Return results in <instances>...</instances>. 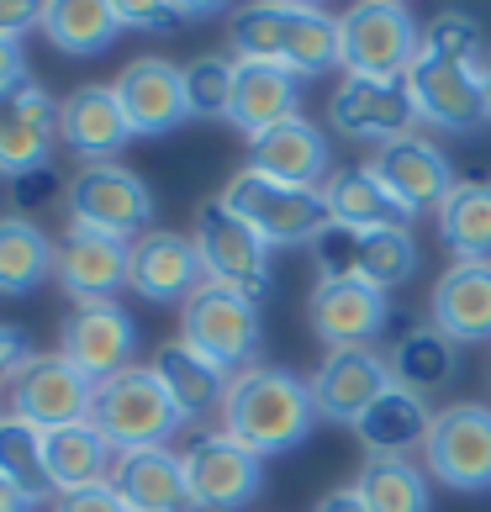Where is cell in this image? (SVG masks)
I'll use <instances>...</instances> for the list:
<instances>
[{
  "mask_svg": "<svg viewBox=\"0 0 491 512\" xmlns=\"http://www.w3.org/2000/svg\"><path fill=\"white\" fill-rule=\"evenodd\" d=\"M317 280H365L375 291H391L418 270V243L407 227H328L312 243Z\"/></svg>",
  "mask_w": 491,
  "mask_h": 512,
  "instance_id": "obj_8",
  "label": "cell"
},
{
  "mask_svg": "<svg viewBox=\"0 0 491 512\" xmlns=\"http://www.w3.org/2000/svg\"><path fill=\"white\" fill-rule=\"evenodd\" d=\"M27 365V338L0 322V386H11V375Z\"/></svg>",
  "mask_w": 491,
  "mask_h": 512,
  "instance_id": "obj_42",
  "label": "cell"
},
{
  "mask_svg": "<svg viewBox=\"0 0 491 512\" xmlns=\"http://www.w3.org/2000/svg\"><path fill=\"white\" fill-rule=\"evenodd\" d=\"M386 365H391V386L412 396H439L460 375V344H449L439 328H412L407 338H396Z\"/></svg>",
  "mask_w": 491,
  "mask_h": 512,
  "instance_id": "obj_33",
  "label": "cell"
},
{
  "mask_svg": "<svg viewBox=\"0 0 491 512\" xmlns=\"http://www.w3.org/2000/svg\"><path fill=\"white\" fill-rule=\"evenodd\" d=\"M0 491H6V486H0Z\"/></svg>",
  "mask_w": 491,
  "mask_h": 512,
  "instance_id": "obj_48",
  "label": "cell"
},
{
  "mask_svg": "<svg viewBox=\"0 0 491 512\" xmlns=\"http://www.w3.org/2000/svg\"><path fill=\"white\" fill-rule=\"evenodd\" d=\"M233 53L243 64H275L307 80L338 64V16L301 0H264V6L238 11L233 22Z\"/></svg>",
  "mask_w": 491,
  "mask_h": 512,
  "instance_id": "obj_3",
  "label": "cell"
},
{
  "mask_svg": "<svg viewBox=\"0 0 491 512\" xmlns=\"http://www.w3.org/2000/svg\"><path fill=\"white\" fill-rule=\"evenodd\" d=\"M307 322L333 354L338 349H365L370 338L386 333L391 296L365 286V280H317V291L307 301Z\"/></svg>",
  "mask_w": 491,
  "mask_h": 512,
  "instance_id": "obj_18",
  "label": "cell"
},
{
  "mask_svg": "<svg viewBox=\"0 0 491 512\" xmlns=\"http://www.w3.org/2000/svg\"><path fill=\"white\" fill-rule=\"evenodd\" d=\"M249 169H259V175H270L280 185H296V191H323L333 175V154H328V138L307 117H291L249 138Z\"/></svg>",
  "mask_w": 491,
  "mask_h": 512,
  "instance_id": "obj_23",
  "label": "cell"
},
{
  "mask_svg": "<svg viewBox=\"0 0 491 512\" xmlns=\"http://www.w3.org/2000/svg\"><path fill=\"white\" fill-rule=\"evenodd\" d=\"M111 460L117 449L90 423H69V428H53L43 433V476H48V491H85V486H101L111 476Z\"/></svg>",
  "mask_w": 491,
  "mask_h": 512,
  "instance_id": "obj_29",
  "label": "cell"
},
{
  "mask_svg": "<svg viewBox=\"0 0 491 512\" xmlns=\"http://www.w3.org/2000/svg\"><path fill=\"white\" fill-rule=\"evenodd\" d=\"M428 476L449 491H491V407H439L423 439Z\"/></svg>",
  "mask_w": 491,
  "mask_h": 512,
  "instance_id": "obj_11",
  "label": "cell"
},
{
  "mask_svg": "<svg viewBox=\"0 0 491 512\" xmlns=\"http://www.w3.org/2000/svg\"><path fill=\"white\" fill-rule=\"evenodd\" d=\"M53 191H59V175H53V169H32V175H22V180H16V196H22V201H48Z\"/></svg>",
  "mask_w": 491,
  "mask_h": 512,
  "instance_id": "obj_44",
  "label": "cell"
},
{
  "mask_svg": "<svg viewBox=\"0 0 491 512\" xmlns=\"http://www.w3.org/2000/svg\"><path fill=\"white\" fill-rule=\"evenodd\" d=\"M180 344H191L196 354H206L217 370H228V375L254 370L259 354H264L259 301L206 280V286L180 307Z\"/></svg>",
  "mask_w": 491,
  "mask_h": 512,
  "instance_id": "obj_5",
  "label": "cell"
},
{
  "mask_svg": "<svg viewBox=\"0 0 491 512\" xmlns=\"http://www.w3.org/2000/svg\"><path fill=\"white\" fill-rule=\"evenodd\" d=\"M312 512H365V502L354 497V486H349V491H333V497H323Z\"/></svg>",
  "mask_w": 491,
  "mask_h": 512,
  "instance_id": "obj_45",
  "label": "cell"
},
{
  "mask_svg": "<svg viewBox=\"0 0 491 512\" xmlns=\"http://www.w3.org/2000/svg\"><path fill=\"white\" fill-rule=\"evenodd\" d=\"M0 417H6V412H0Z\"/></svg>",
  "mask_w": 491,
  "mask_h": 512,
  "instance_id": "obj_49",
  "label": "cell"
},
{
  "mask_svg": "<svg viewBox=\"0 0 491 512\" xmlns=\"http://www.w3.org/2000/svg\"><path fill=\"white\" fill-rule=\"evenodd\" d=\"M333 127L354 143H396L407 138L418 111H412V96L402 80H365V74H344V85L333 90L328 101Z\"/></svg>",
  "mask_w": 491,
  "mask_h": 512,
  "instance_id": "obj_17",
  "label": "cell"
},
{
  "mask_svg": "<svg viewBox=\"0 0 491 512\" xmlns=\"http://www.w3.org/2000/svg\"><path fill=\"white\" fill-rule=\"evenodd\" d=\"M370 175L386 185V196L402 206L407 217H423V212H439V201L455 191V164L439 143L418 138V132H407V138H396L386 148H375L370 159Z\"/></svg>",
  "mask_w": 491,
  "mask_h": 512,
  "instance_id": "obj_14",
  "label": "cell"
},
{
  "mask_svg": "<svg viewBox=\"0 0 491 512\" xmlns=\"http://www.w3.org/2000/svg\"><path fill=\"white\" fill-rule=\"evenodd\" d=\"M428 423H433V412H428L423 396L391 386L381 402L354 423V433H360V444H365L370 460H407V449H423Z\"/></svg>",
  "mask_w": 491,
  "mask_h": 512,
  "instance_id": "obj_30",
  "label": "cell"
},
{
  "mask_svg": "<svg viewBox=\"0 0 491 512\" xmlns=\"http://www.w3.org/2000/svg\"><path fill=\"white\" fill-rule=\"evenodd\" d=\"M53 243L37 222L27 217H0V296H27L53 275Z\"/></svg>",
  "mask_w": 491,
  "mask_h": 512,
  "instance_id": "obj_35",
  "label": "cell"
},
{
  "mask_svg": "<svg viewBox=\"0 0 491 512\" xmlns=\"http://www.w3.org/2000/svg\"><path fill=\"white\" fill-rule=\"evenodd\" d=\"M69 222L111 238L154 233V191L122 164H85L69 180Z\"/></svg>",
  "mask_w": 491,
  "mask_h": 512,
  "instance_id": "obj_12",
  "label": "cell"
},
{
  "mask_svg": "<svg viewBox=\"0 0 491 512\" xmlns=\"http://www.w3.org/2000/svg\"><path fill=\"white\" fill-rule=\"evenodd\" d=\"M439 238L455 259L491 264V180H460L439 201Z\"/></svg>",
  "mask_w": 491,
  "mask_h": 512,
  "instance_id": "obj_34",
  "label": "cell"
},
{
  "mask_svg": "<svg viewBox=\"0 0 491 512\" xmlns=\"http://www.w3.org/2000/svg\"><path fill=\"white\" fill-rule=\"evenodd\" d=\"M433 328L449 344H491V264L455 259L433 286Z\"/></svg>",
  "mask_w": 491,
  "mask_h": 512,
  "instance_id": "obj_26",
  "label": "cell"
},
{
  "mask_svg": "<svg viewBox=\"0 0 491 512\" xmlns=\"http://www.w3.org/2000/svg\"><path fill=\"white\" fill-rule=\"evenodd\" d=\"M59 143V101L37 80L0 90V175L22 180L32 169H48Z\"/></svg>",
  "mask_w": 491,
  "mask_h": 512,
  "instance_id": "obj_16",
  "label": "cell"
},
{
  "mask_svg": "<svg viewBox=\"0 0 491 512\" xmlns=\"http://www.w3.org/2000/svg\"><path fill=\"white\" fill-rule=\"evenodd\" d=\"M0 486L16 491L27 502L48 497V476H43V433L22 417H0Z\"/></svg>",
  "mask_w": 491,
  "mask_h": 512,
  "instance_id": "obj_37",
  "label": "cell"
},
{
  "mask_svg": "<svg viewBox=\"0 0 491 512\" xmlns=\"http://www.w3.org/2000/svg\"><path fill=\"white\" fill-rule=\"evenodd\" d=\"M301 117V80L275 64H243L233 59V96H228V122L243 127L249 138L270 132L280 122Z\"/></svg>",
  "mask_w": 491,
  "mask_h": 512,
  "instance_id": "obj_27",
  "label": "cell"
},
{
  "mask_svg": "<svg viewBox=\"0 0 491 512\" xmlns=\"http://www.w3.org/2000/svg\"><path fill=\"white\" fill-rule=\"evenodd\" d=\"M111 491L132 512H196L185 486V460L175 449H127L111 460Z\"/></svg>",
  "mask_w": 491,
  "mask_h": 512,
  "instance_id": "obj_25",
  "label": "cell"
},
{
  "mask_svg": "<svg viewBox=\"0 0 491 512\" xmlns=\"http://www.w3.org/2000/svg\"><path fill=\"white\" fill-rule=\"evenodd\" d=\"M481 64H486L481 27L470 22L465 11L433 16V27L423 32L418 59L402 74L418 122L449 132V138H465V132H476L481 122H491L486 96H481Z\"/></svg>",
  "mask_w": 491,
  "mask_h": 512,
  "instance_id": "obj_1",
  "label": "cell"
},
{
  "mask_svg": "<svg viewBox=\"0 0 491 512\" xmlns=\"http://www.w3.org/2000/svg\"><path fill=\"white\" fill-rule=\"evenodd\" d=\"M37 27H43V37L59 53H69V59H96V53H106L117 43L122 16L111 0H48V6L37 11Z\"/></svg>",
  "mask_w": 491,
  "mask_h": 512,
  "instance_id": "obj_31",
  "label": "cell"
},
{
  "mask_svg": "<svg viewBox=\"0 0 491 512\" xmlns=\"http://www.w3.org/2000/svg\"><path fill=\"white\" fill-rule=\"evenodd\" d=\"M228 212H238L254 233L270 243V249H296V243H317L333 227L323 191H296V185H280L259 169H238V175L222 185L217 196Z\"/></svg>",
  "mask_w": 491,
  "mask_h": 512,
  "instance_id": "obj_6",
  "label": "cell"
},
{
  "mask_svg": "<svg viewBox=\"0 0 491 512\" xmlns=\"http://www.w3.org/2000/svg\"><path fill=\"white\" fill-rule=\"evenodd\" d=\"M391 391V365L370 349H338L323 359V370L312 375V402L323 423L354 428L360 417Z\"/></svg>",
  "mask_w": 491,
  "mask_h": 512,
  "instance_id": "obj_20",
  "label": "cell"
},
{
  "mask_svg": "<svg viewBox=\"0 0 491 512\" xmlns=\"http://www.w3.org/2000/svg\"><path fill=\"white\" fill-rule=\"evenodd\" d=\"M127 286L143 301H154V307H185V301L206 286L196 243L185 233H143L138 243H132Z\"/></svg>",
  "mask_w": 491,
  "mask_h": 512,
  "instance_id": "obj_21",
  "label": "cell"
},
{
  "mask_svg": "<svg viewBox=\"0 0 491 512\" xmlns=\"http://www.w3.org/2000/svg\"><path fill=\"white\" fill-rule=\"evenodd\" d=\"M180 460L196 512H243L264 491V460L228 433H201Z\"/></svg>",
  "mask_w": 491,
  "mask_h": 512,
  "instance_id": "obj_13",
  "label": "cell"
},
{
  "mask_svg": "<svg viewBox=\"0 0 491 512\" xmlns=\"http://www.w3.org/2000/svg\"><path fill=\"white\" fill-rule=\"evenodd\" d=\"M127 138L132 127L111 85H80L69 101H59V143H69V154L85 164H117L111 154H122Z\"/></svg>",
  "mask_w": 491,
  "mask_h": 512,
  "instance_id": "obj_24",
  "label": "cell"
},
{
  "mask_svg": "<svg viewBox=\"0 0 491 512\" xmlns=\"http://www.w3.org/2000/svg\"><path fill=\"white\" fill-rule=\"evenodd\" d=\"M323 423L312 402V381L280 370V365H254L228 381L222 396V433L254 449L259 460L270 454H291L312 439V428Z\"/></svg>",
  "mask_w": 491,
  "mask_h": 512,
  "instance_id": "obj_2",
  "label": "cell"
},
{
  "mask_svg": "<svg viewBox=\"0 0 491 512\" xmlns=\"http://www.w3.org/2000/svg\"><path fill=\"white\" fill-rule=\"evenodd\" d=\"M90 396H96V381H85L64 354H27V365L6 386V417L53 433L69 423H90Z\"/></svg>",
  "mask_w": 491,
  "mask_h": 512,
  "instance_id": "obj_10",
  "label": "cell"
},
{
  "mask_svg": "<svg viewBox=\"0 0 491 512\" xmlns=\"http://www.w3.org/2000/svg\"><path fill=\"white\" fill-rule=\"evenodd\" d=\"M117 101L127 111L132 138H164L180 122H191V106H185V74L169 59H132L117 74Z\"/></svg>",
  "mask_w": 491,
  "mask_h": 512,
  "instance_id": "obj_19",
  "label": "cell"
},
{
  "mask_svg": "<svg viewBox=\"0 0 491 512\" xmlns=\"http://www.w3.org/2000/svg\"><path fill=\"white\" fill-rule=\"evenodd\" d=\"M481 96H486V117H491V53H486V64H481Z\"/></svg>",
  "mask_w": 491,
  "mask_h": 512,
  "instance_id": "obj_47",
  "label": "cell"
},
{
  "mask_svg": "<svg viewBox=\"0 0 491 512\" xmlns=\"http://www.w3.org/2000/svg\"><path fill=\"white\" fill-rule=\"evenodd\" d=\"M185 106L191 117H228V96H233V59L222 53H201L196 64H185Z\"/></svg>",
  "mask_w": 491,
  "mask_h": 512,
  "instance_id": "obj_38",
  "label": "cell"
},
{
  "mask_svg": "<svg viewBox=\"0 0 491 512\" xmlns=\"http://www.w3.org/2000/svg\"><path fill=\"white\" fill-rule=\"evenodd\" d=\"M154 381L169 391V402L180 407V417L191 423V417L222 407V396H228V370H217L206 354H196L191 344H180V338H169V344L154 349Z\"/></svg>",
  "mask_w": 491,
  "mask_h": 512,
  "instance_id": "obj_28",
  "label": "cell"
},
{
  "mask_svg": "<svg viewBox=\"0 0 491 512\" xmlns=\"http://www.w3.org/2000/svg\"><path fill=\"white\" fill-rule=\"evenodd\" d=\"M37 11L32 0H0V43H22V37L37 27Z\"/></svg>",
  "mask_w": 491,
  "mask_h": 512,
  "instance_id": "obj_41",
  "label": "cell"
},
{
  "mask_svg": "<svg viewBox=\"0 0 491 512\" xmlns=\"http://www.w3.org/2000/svg\"><path fill=\"white\" fill-rule=\"evenodd\" d=\"M127 270H132V243L127 238H111L96 233V227H74L53 254V280L80 301V307H111L117 291L127 286Z\"/></svg>",
  "mask_w": 491,
  "mask_h": 512,
  "instance_id": "obj_15",
  "label": "cell"
},
{
  "mask_svg": "<svg viewBox=\"0 0 491 512\" xmlns=\"http://www.w3.org/2000/svg\"><path fill=\"white\" fill-rule=\"evenodd\" d=\"M53 512H132V507L111 491V481H101V486H85V491H64V497L53 502Z\"/></svg>",
  "mask_w": 491,
  "mask_h": 512,
  "instance_id": "obj_40",
  "label": "cell"
},
{
  "mask_svg": "<svg viewBox=\"0 0 491 512\" xmlns=\"http://www.w3.org/2000/svg\"><path fill=\"white\" fill-rule=\"evenodd\" d=\"M323 206L333 227H412V217L386 196V185L370 175V164H349V169H333L328 185H323Z\"/></svg>",
  "mask_w": 491,
  "mask_h": 512,
  "instance_id": "obj_32",
  "label": "cell"
},
{
  "mask_svg": "<svg viewBox=\"0 0 491 512\" xmlns=\"http://www.w3.org/2000/svg\"><path fill=\"white\" fill-rule=\"evenodd\" d=\"M117 16H122V27H138V32H175L180 22H191V16H212V6H169V0H122Z\"/></svg>",
  "mask_w": 491,
  "mask_h": 512,
  "instance_id": "obj_39",
  "label": "cell"
},
{
  "mask_svg": "<svg viewBox=\"0 0 491 512\" xmlns=\"http://www.w3.org/2000/svg\"><path fill=\"white\" fill-rule=\"evenodd\" d=\"M423 48V32L396 0H360L338 16V69L365 80H402Z\"/></svg>",
  "mask_w": 491,
  "mask_h": 512,
  "instance_id": "obj_7",
  "label": "cell"
},
{
  "mask_svg": "<svg viewBox=\"0 0 491 512\" xmlns=\"http://www.w3.org/2000/svg\"><path fill=\"white\" fill-rule=\"evenodd\" d=\"M22 80H32L27 74V48L22 43H0V90H11Z\"/></svg>",
  "mask_w": 491,
  "mask_h": 512,
  "instance_id": "obj_43",
  "label": "cell"
},
{
  "mask_svg": "<svg viewBox=\"0 0 491 512\" xmlns=\"http://www.w3.org/2000/svg\"><path fill=\"white\" fill-rule=\"evenodd\" d=\"M191 243H196L201 270L212 286H228L249 301L270 296V243H264L238 212H228L222 201H206L196 212Z\"/></svg>",
  "mask_w": 491,
  "mask_h": 512,
  "instance_id": "obj_9",
  "label": "cell"
},
{
  "mask_svg": "<svg viewBox=\"0 0 491 512\" xmlns=\"http://www.w3.org/2000/svg\"><path fill=\"white\" fill-rule=\"evenodd\" d=\"M37 502H27V497H16V491H0V512H32Z\"/></svg>",
  "mask_w": 491,
  "mask_h": 512,
  "instance_id": "obj_46",
  "label": "cell"
},
{
  "mask_svg": "<svg viewBox=\"0 0 491 512\" xmlns=\"http://www.w3.org/2000/svg\"><path fill=\"white\" fill-rule=\"evenodd\" d=\"M354 497L365 502V512H433L428 470L412 460H365Z\"/></svg>",
  "mask_w": 491,
  "mask_h": 512,
  "instance_id": "obj_36",
  "label": "cell"
},
{
  "mask_svg": "<svg viewBox=\"0 0 491 512\" xmlns=\"http://www.w3.org/2000/svg\"><path fill=\"white\" fill-rule=\"evenodd\" d=\"M90 428H96L117 454H127V449H164L185 428V417L169 402V391L154 381V370L132 365L122 375H111V381H96Z\"/></svg>",
  "mask_w": 491,
  "mask_h": 512,
  "instance_id": "obj_4",
  "label": "cell"
},
{
  "mask_svg": "<svg viewBox=\"0 0 491 512\" xmlns=\"http://www.w3.org/2000/svg\"><path fill=\"white\" fill-rule=\"evenodd\" d=\"M85 381H111V375L132 370L138 354V328L132 317L111 301V307H80L64 322V349H59Z\"/></svg>",
  "mask_w": 491,
  "mask_h": 512,
  "instance_id": "obj_22",
  "label": "cell"
}]
</instances>
